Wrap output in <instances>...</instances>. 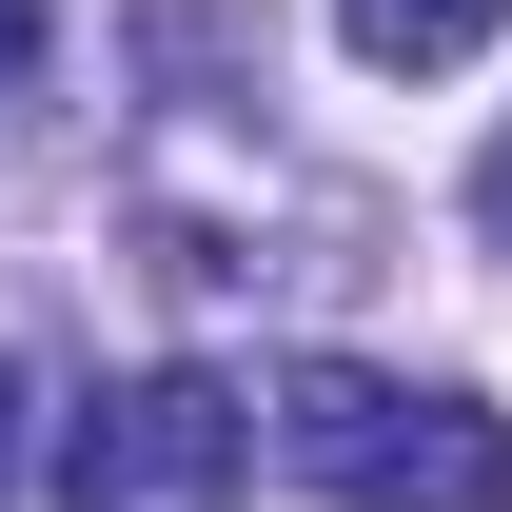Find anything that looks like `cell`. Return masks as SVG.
<instances>
[{
  "instance_id": "277c9868",
  "label": "cell",
  "mask_w": 512,
  "mask_h": 512,
  "mask_svg": "<svg viewBox=\"0 0 512 512\" xmlns=\"http://www.w3.org/2000/svg\"><path fill=\"white\" fill-rule=\"evenodd\" d=\"M40 40H60V20H40V0H0V79H40Z\"/></svg>"
},
{
  "instance_id": "7a4b0ae2",
  "label": "cell",
  "mask_w": 512,
  "mask_h": 512,
  "mask_svg": "<svg viewBox=\"0 0 512 512\" xmlns=\"http://www.w3.org/2000/svg\"><path fill=\"white\" fill-rule=\"evenodd\" d=\"M237 473H256V394L217 375H119L60 434V512H217Z\"/></svg>"
},
{
  "instance_id": "6da1fadb",
  "label": "cell",
  "mask_w": 512,
  "mask_h": 512,
  "mask_svg": "<svg viewBox=\"0 0 512 512\" xmlns=\"http://www.w3.org/2000/svg\"><path fill=\"white\" fill-rule=\"evenodd\" d=\"M276 453H296L335 512H512V414L414 394V375H355V355H296V375H276Z\"/></svg>"
},
{
  "instance_id": "5b68a950",
  "label": "cell",
  "mask_w": 512,
  "mask_h": 512,
  "mask_svg": "<svg viewBox=\"0 0 512 512\" xmlns=\"http://www.w3.org/2000/svg\"><path fill=\"white\" fill-rule=\"evenodd\" d=\"M0 493H20V375H0Z\"/></svg>"
},
{
  "instance_id": "3957f363",
  "label": "cell",
  "mask_w": 512,
  "mask_h": 512,
  "mask_svg": "<svg viewBox=\"0 0 512 512\" xmlns=\"http://www.w3.org/2000/svg\"><path fill=\"white\" fill-rule=\"evenodd\" d=\"M493 20H512V0H335V40H355L375 79H453V60H493Z\"/></svg>"
}]
</instances>
